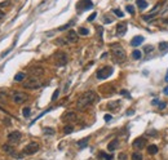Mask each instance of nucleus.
Masks as SVG:
<instances>
[{
	"instance_id": "1",
	"label": "nucleus",
	"mask_w": 168,
	"mask_h": 160,
	"mask_svg": "<svg viewBox=\"0 0 168 160\" xmlns=\"http://www.w3.org/2000/svg\"><path fill=\"white\" fill-rule=\"evenodd\" d=\"M96 98H97V96H96V93L93 90H88V92L83 93L79 97V99H78V102H76V107L79 108V110H85L87 107H89L96 101Z\"/></svg>"
},
{
	"instance_id": "2",
	"label": "nucleus",
	"mask_w": 168,
	"mask_h": 160,
	"mask_svg": "<svg viewBox=\"0 0 168 160\" xmlns=\"http://www.w3.org/2000/svg\"><path fill=\"white\" fill-rule=\"evenodd\" d=\"M110 49H111L114 59H115L118 63H120L125 59V52H124V49H123V47L120 44H118V43L111 44L110 45Z\"/></svg>"
},
{
	"instance_id": "3",
	"label": "nucleus",
	"mask_w": 168,
	"mask_h": 160,
	"mask_svg": "<svg viewBox=\"0 0 168 160\" xmlns=\"http://www.w3.org/2000/svg\"><path fill=\"white\" fill-rule=\"evenodd\" d=\"M40 149V146H39L38 142H30L27 146L25 147V149L22 150V152L20 154L18 158H23V156H27V155H32V154L38 152V150Z\"/></svg>"
},
{
	"instance_id": "4",
	"label": "nucleus",
	"mask_w": 168,
	"mask_h": 160,
	"mask_svg": "<svg viewBox=\"0 0 168 160\" xmlns=\"http://www.w3.org/2000/svg\"><path fill=\"white\" fill-rule=\"evenodd\" d=\"M113 71L114 70H113L111 66H104V67H101L100 70L97 71L96 76H97V79H100V80H105L113 74Z\"/></svg>"
},
{
	"instance_id": "5",
	"label": "nucleus",
	"mask_w": 168,
	"mask_h": 160,
	"mask_svg": "<svg viewBox=\"0 0 168 160\" xmlns=\"http://www.w3.org/2000/svg\"><path fill=\"white\" fill-rule=\"evenodd\" d=\"M41 87V83L39 81L38 78H35V76H31L30 79H27L23 83V88H26V89H38V88H40Z\"/></svg>"
},
{
	"instance_id": "6",
	"label": "nucleus",
	"mask_w": 168,
	"mask_h": 160,
	"mask_svg": "<svg viewBox=\"0 0 168 160\" xmlns=\"http://www.w3.org/2000/svg\"><path fill=\"white\" fill-rule=\"evenodd\" d=\"M69 58H67V54L65 52H57L55 54V63L58 67H62V66H65L66 63H67Z\"/></svg>"
},
{
	"instance_id": "7",
	"label": "nucleus",
	"mask_w": 168,
	"mask_h": 160,
	"mask_svg": "<svg viewBox=\"0 0 168 160\" xmlns=\"http://www.w3.org/2000/svg\"><path fill=\"white\" fill-rule=\"evenodd\" d=\"M93 8V3L91 1V0H79V1L76 3V9L80 12L83 10H88V9Z\"/></svg>"
},
{
	"instance_id": "8",
	"label": "nucleus",
	"mask_w": 168,
	"mask_h": 160,
	"mask_svg": "<svg viewBox=\"0 0 168 160\" xmlns=\"http://www.w3.org/2000/svg\"><path fill=\"white\" fill-rule=\"evenodd\" d=\"M27 98H29V96L25 94V93H22V92H13L12 93V99H13L14 103H23Z\"/></svg>"
},
{
	"instance_id": "9",
	"label": "nucleus",
	"mask_w": 168,
	"mask_h": 160,
	"mask_svg": "<svg viewBox=\"0 0 168 160\" xmlns=\"http://www.w3.org/2000/svg\"><path fill=\"white\" fill-rule=\"evenodd\" d=\"M146 145H148V141H146V138L139 137V138H136V140L133 141L132 146H133L136 150H142V149H145V147H146Z\"/></svg>"
},
{
	"instance_id": "10",
	"label": "nucleus",
	"mask_w": 168,
	"mask_h": 160,
	"mask_svg": "<svg viewBox=\"0 0 168 160\" xmlns=\"http://www.w3.org/2000/svg\"><path fill=\"white\" fill-rule=\"evenodd\" d=\"M21 138H22V134L20 133L18 131H14V132H10L9 134H8V141H9L10 143H13V145H16V143H18L20 141H21Z\"/></svg>"
},
{
	"instance_id": "11",
	"label": "nucleus",
	"mask_w": 168,
	"mask_h": 160,
	"mask_svg": "<svg viewBox=\"0 0 168 160\" xmlns=\"http://www.w3.org/2000/svg\"><path fill=\"white\" fill-rule=\"evenodd\" d=\"M78 119V115L75 112H73V111H69V112H65L64 116H62V120L64 122H75V120Z\"/></svg>"
},
{
	"instance_id": "12",
	"label": "nucleus",
	"mask_w": 168,
	"mask_h": 160,
	"mask_svg": "<svg viewBox=\"0 0 168 160\" xmlns=\"http://www.w3.org/2000/svg\"><path fill=\"white\" fill-rule=\"evenodd\" d=\"M125 32H127V23H125V22L118 23V26H116V35H118V36H124Z\"/></svg>"
},
{
	"instance_id": "13",
	"label": "nucleus",
	"mask_w": 168,
	"mask_h": 160,
	"mask_svg": "<svg viewBox=\"0 0 168 160\" xmlns=\"http://www.w3.org/2000/svg\"><path fill=\"white\" fill-rule=\"evenodd\" d=\"M30 74H31L32 76H35V78L41 76V75L44 74V68L40 67V66H35V67H31V68H30Z\"/></svg>"
},
{
	"instance_id": "14",
	"label": "nucleus",
	"mask_w": 168,
	"mask_h": 160,
	"mask_svg": "<svg viewBox=\"0 0 168 160\" xmlns=\"http://www.w3.org/2000/svg\"><path fill=\"white\" fill-rule=\"evenodd\" d=\"M66 40L70 41V43H76V41H78V32L74 31V30H70V31L67 32Z\"/></svg>"
},
{
	"instance_id": "15",
	"label": "nucleus",
	"mask_w": 168,
	"mask_h": 160,
	"mask_svg": "<svg viewBox=\"0 0 168 160\" xmlns=\"http://www.w3.org/2000/svg\"><path fill=\"white\" fill-rule=\"evenodd\" d=\"M118 146H119V140H118V138H115V140H113V141H110V142H109V145H107V150H109L110 152L115 151V150L118 149Z\"/></svg>"
},
{
	"instance_id": "16",
	"label": "nucleus",
	"mask_w": 168,
	"mask_h": 160,
	"mask_svg": "<svg viewBox=\"0 0 168 160\" xmlns=\"http://www.w3.org/2000/svg\"><path fill=\"white\" fill-rule=\"evenodd\" d=\"M142 41H144V36L137 35V36H134V38L131 40V45H132V47H139Z\"/></svg>"
},
{
	"instance_id": "17",
	"label": "nucleus",
	"mask_w": 168,
	"mask_h": 160,
	"mask_svg": "<svg viewBox=\"0 0 168 160\" xmlns=\"http://www.w3.org/2000/svg\"><path fill=\"white\" fill-rule=\"evenodd\" d=\"M3 151L9 154V155H16V151H14V149L12 147V145H3Z\"/></svg>"
},
{
	"instance_id": "18",
	"label": "nucleus",
	"mask_w": 168,
	"mask_h": 160,
	"mask_svg": "<svg viewBox=\"0 0 168 160\" xmlns=\"http://www.w3.org/2000/svg\"><path fill=\"white\" fill-rule=\"evenodd\" d=\"M88 141H89V137H85V138H83V140H79V141H78L76 145L80 147V149H84V147L88 145Z\"/></svg>"
},
{
	"instance_id": "19",
	"label": "nucleus",
	"mask_w": 168,
	"mask_h": 160,
	"mask_svg": "<svg viewBox=\"0 0 168 160\" xmlns=\"http://www.w3.org/2000/svg\"><path fill=\"white\" fill-rule=\"evenodd\" d=\"M136 4H137V7H139L140 9H146L148 8V1L146 0H136Z\"/></svg>"
},
{
	"instance_id": "20",
	"label": "nucleus",
	"mask_w": 168,
	"mask_h": 160,
	"mask_svg": "<svg viewBox=\"0 0 168 160\" xmlns=\"http://www.w3.org/2000/svg\"><path fill=\"white\" fill-rule=\"evenodd\" d=\"M148 151H149V154H151V155H155V154H158L159 149H158L157 145H150L148 147Z\"/></svg>"
},
{
	"instance_id": "21",
	"label": "nucleus",
	"mask_w": 168,
	"mask_h": 160,
	"mask_svg": "<svg viewBox=\"0 0 168 160\" xmlns=\"http://www.w3.org/2000/svg\"><path fill=\"white\" fill-rule=\"evenodd\" d=\"M100 158L101 159H104V160H113L114 159V156L113 155H110V154H106V152H104V151H100Z\"/></svg>"
},
{
	"instance_id": "22",
	"label": "nucleus",
	"mask_w": 168,
	"mask_h": 160,
	"mask_svg": "<svg viewBox=\"0 0 168 160\" xmlns=\"http://www.w3.org/2000/svg\"><path fill=\"white\" fill-rule=\"evenodd\" d=\"M141 57H142V52L139 49H134L133 52H132V58L133 59H140Z\"/></svg>"
},
{
	"instance_id": "23",
	"label": "nucleus",
	"mask_w": 168,
	"mask_h": 160,
	"mask_svg": "<svg viewBox=\"0 0 168 160\" xmlns=\"http://www.w3.org/2000/svg\"><path fill=\"white\" fill-rule=\"evenodd\" d=\"M119 105H120V102H119V101L110 102V103L107 105V108H109V110H115V108H118V107H119Z\"/></svg>"
},
{
	"instance_id": "24",
	"label": "nucleus",
	"mask_w": 168,
	"mask_h": 160,
	"mask_svg": "<svg viewBox=\"0 0 168 160\" xmlns=\"http://www.w3.org/2000/svg\"><path fill=\"white\" fill-rule=\"evenodd\" d=\"M159 49H160V52H167L168 50V41H162V43L159 44Z\"/></svg>"
},
{
	"instance_id": "25",
	"label": "nucleus",
	"mask_w": 168,
	"mask_h": 160,
	"mask_svg": "<svg viewBox=\"0 0 168 160\" xmlns=\"http://www.w3.org/2000/svg\"><path fill=\"white\" fill-rule=\"evenodd\" d=\"M78 32H79V35H82V36H87V35H89V30H88V29H85V27H79Z\"/></svg>"
},
{
	"instance_id": "26",
	"label": "nucleus",
	"mask_w": 168,
	"mask_h": 160,
	"mask_svg": "<svg viewBox=\"0 0 168 160\" xmlns=\"http://www.w3.org/2000/svg\"><path fill=\"white\" fill-rule=\"evenodd\" d=\"M25 78H26L25 72H20V74H17L16 76H14V80H16V81H23V80H25Z\"/></svg>"
},
{
	"instance_id": "27",
	"label": "nucleus",
	"mask_w": 168,
	"mask_h": 160,
	"mask_svg": "<svg viewBox=\"0 0 168 160\" xmlns=\"http://www.w3.org/2000/svg\"><path fill=\"white\" fill-rule=\"evenodd\" d=\"M131 158H132V160H142L144 156H142V154H141V152H133Z\"/></svg>"
},
{
	"instance_id": "28",
	"label": "nucleus",
	"mask_w": 168,
	"mask_h": 160,
	"mask_svg": "<svg viewBox=\"0 0 168 160\" xmlns=\"http://www.w3.org/2000/svg\"><path fill=\"white\" fill-rule=\"evenodd\" d=\"M73 132H74V126L73 125H66L64 128V133L65 134H70V133H73Z\"/></svg>"
},
{
	"instance_id": "29",
	"label": "nucleus",
	"mask_w": 168,
	"mask_h": 160,
	"mask_svg": "<svg viewBox=\"0 0 168 160\" xmlns=\"http://www.w3.org/2000/svg\"><path fill=\"white\" fill-rule=\"evenodd\" d=\"M43 132L46 134H48V136H53V134H55V129H53V128H44Z\"/></svg>"
},
{
	"instance_id": "30",
	"label": "nucleus",
	"mask_w": 168,
	"mask_h": 160,
	"mask_svg": "<svg viewBox=\"0 0 168 160\" xmlns=\"http://www.w3.org/2000/svg\"><path fill=\"white\" fill-rule=\"evenodd\" d=\"M74 25V22L71 21V22H69V23H66V25H64V26H61V27H58V31H64V30H66V29H69L70 26H73Z\"/></svg>"
},
{
	"instance_id": "31",
	"label": "nucleus",
	"mask_w": 168,
	"mask_h": 160,
	"mask_svg": "<svg viewBox=\"0 0 168 160\" xmlns=\"http://www.w3.org/2000/svg\"><path fill=\"white\" fill-rule=\"evenodd\" d=\"M8 94L5 92H3V90H0V102H4L5 99H7Z\"/></svg>"
},
{
	"instance_id": "32",
	"label": "nucleus",
	"mask_w": 168,
	"mask_h": 160,
	"mask_svg": "<svg viewBox=\"0 0 168 160\" xmlns=\"http://www.w3.org/2000/svg\"><path fill=\"white\" fill-rule=\"evenodd\" d=\"M114 14H115V16H118L119 18H122L123 16H124V13H123V12L120 10V9H114Z\"/></svg>"
},
{
	"instance_id": "33",
	"label": "nucleus",
	"mask_w": 168,
	"mask_h": 160,
	"mask_svg": "<svg viewBox=\"0 0 168 160\" xmlns=\"http://www.w3.org/2000/svg\"><path fill=\"white\" fill-rule=\"evenodd\" d=\"M125 9H127V12L130 14H134V7H133V5H127Z\"/></svg>"
},
{
	"instance_id": "34",
	"label": "nucleus",
	"mask_w": 168,
	"mask_h": 160,
	"mask_svg": "<svg viewBox=\"0 0 168 160\" xmlns=\"http://www.w3.org/2000/svg\"><path fill=\"white\" fill-rule=\"evenodd\" d=\"M22 114H23V116H25V117H29L30 116V107H25V108H23Z\"/></svg>"
},
{
	"instance_id": "35",
	"label": "nucleus",
	"mask_w": 168,
	"mask_h": 160,
	"mask_svg": "<svg viewBox=\"0 0 168 160\" xmlns=\"http://www.w3.org/2000/svg\"><path fill=\"white\" fill-rule=\"evenodd\" d=\"M144 52H145V53H150V52H153V47H151V45H146V47L144 48Z\"/></svg>"
},
{
	"instance_id": "36",
	"label": "nucleus",
	"mask_w": 168,
	"mask_h": 160,
	"mask_svg": "<svg viewBox=\"0 0 168 160\" xmlns=\"http://www.w3.org/2000/svg\"><path fill=\"white\" fill-rule=\"evenodd\" d=\"M58 94H60V90H58V89H56V90H55V93H53V96H52V101H56L57 97H58Z\"/></svg>"
},
{
	"instance_id": "37",
	"label": "nucleus",
	"mask_w": 168,
	"mask_h": 160,
	"mask_svg": "<svg viewBox=\"0 0 168 160\" xmlns=\"http://www.w3.org/2000/svg\"><path fill=\"white\" fill-rule=\"evenodd\" d=\"M118 160H127V154H124V152L119 154V156H118Z\"/></svg>"
},
{
	"instance_id": "38",
	"label": "nucleus",
	"mask_w": 168,
	"mask_h": 160,
	"mask_svg": "<svg viewBox=\"0 0 168 160\" xmlns=\"http://www.w3.org/2000/svg\"><path fill=\"white\" fill-rule=\"evenodd\" d=\"M96 17H97V13H96V12H94V13H92V14H91V16H89V17H88V22H92V21H93V20H94V18H96Z\"/></svg>"
},
{
	"instance_id": "39",
	"label": "nucleus",
	"mask_w": 168,
	"mask_h": 160,
	"mask_svg": "<svg viewBox=\"0 0 168 160\" xmlns=\"http://www.w3.org/2000/svg\"><path fill=\"white\" fill-rule=\"evenodd\" d=\"M8 5H10V1H9V0H7V1H3V3H0V8H1V7H8Z\"/></svg>"
},
{
	"instance_id": "40",
	"label": "nucleus",
	"mask_w": 168,
	"mask_h": 160,
	"mask_svg": "<svg viewBox=\"0 0 168 160\" xmlns=\"http://www.w3.org/2000/svg\"><path fill=\"white\" fill-rule=\"evenodd\" d=\"M120 94H122V96H124V97H128V98L131 97V96L128 94V92H127V90H120Z\"/></svg>"
},
{
	"instance_id": "41",
	"label": "nucleus",
	"mask_w": 168,
	"mask_h": 160,
	"mask_svg": "<svg viewBox=\"0 0 168 160\" xmlns=\"http://www.w3.org/2000/svg\"><path fill=\"white\" fill-rule=\"evenodd\" d=\"M57 44H60V45H65L66 43H65L64 39H58V40H57Z\"/></svg>"
},
{
	"instance_id": "42",
	"label": "nucleus",
	"mask_w": 168,
	"mask_h": 160,
	"mask_svg": "<svg viewBox=\"0 0 168 160\" xmlns=\"http://www.w3.org/2000/svg\"><path fill=\"white\" fill-rule=\"evenodd\" d=\"M105 23H111L113 22V20L111 18H109V17H105V21H104Z\"/></svg>"
},
{
	"instance_id": "43",
	"label": "nucleus",
	"mask_w": 168,
	"mask_h": 160,
	"mask_svg": "<svg viewBox=\"0 0 168 160\" xmlns=\"http://www.w3.org/2000/svg\"><path fill=\"white\" fill-rule=\"evenodd\" d=\"M166 107V102H159V108H164Z\"/></svg>"
},
{
	"instance_id": "44",
	"label": "nucleus",
	"mask_w": 168,
	"mask_h": 160,
	"mask_svg": "<svg viewBox=\"0 0 168 160\" xmlns=\"http://www.w3.org/2000/svg\"><path fill=\"white\" fill-rule=\"evenodd\" d=\"M111 120V115H105V122H110Z\"/></svg>"
},
{
	"instance_id": "45",
	"label": "nucleus",
	"mask_w": 168,
	"mask_h": 160,
	"mask_svg": "<svg viewBox=\"0 0 168 160\" xmlns=\"http://www.w3.org/2000/svg\"><path fill=\"white\" fill-rule=\"evenodd\" d=\"M163 93H164L166 96H168V87H166V88L163 89Z\"/></svg>"
},
{
	"instance_id": "46",
	"label": "nucleus",
	"mask_w": 168,
	"mask_h": 160,
	"mask_svg": "<svg viewBox=\"0 0 168 160\" xmlns=\"http://www.w3.org/2000/svg\"><path fill=\"white\" fill-rule=\"evenodd\" d=\"M132 114H133V110H128L127 111V115H132Z\"/></svg>"
},
{
	"instance_id": "47",
	"label": "nucleus",
	"mask_w": 168,
	"mask_h": 160,
	"mask_svg": "<svg viewBox=\"0 0 168 160\" xmlns=\"http://www.w3.org/2000/svg\"><path fill=\"white\" fill-rule=\"evenodd\" d=\"M151 103H153V105H158V103H159V102H158V99H154V101H153V102H151Z\"/></svg>"
},
{
	"instance_id": "48",
	"label": "nucleus",
	"mask_w": 168,
	"mask_h": 160,
	"mask_svg": "<svg viewBox=\"0 0 168 160\" xmlns=\"http://www.w3.org/2000/svg\"><path fill=\"white\" fill-rule=\"evenodd\" d=\"M4 17V13H3V12H0V18H3Z\"/></svg>"
},
{
	"instance_id": "49",
	"label": "nucleus",
	"mask_w": 168,
	"mask_h": 160,
	"mask_svg": "<svg viewBox=\"0 0 168 160\" xmlns=\"http://www.w3.org/2000/svg\"><path fill=\"white\" fill-rule=\"evenodd\" d=\"M166 81H168V70H167V74H166Z\"/></svg>"
},
{
	"instance_id": "50",
	"label": "nucleus",
	"mask_w": 168,
	"mask_h": 160,
	"mask_svg": "<svg viewBox=\"0 0 168 160\" xmlns=\"http://www.w3.org/2000/svg\"><path fill=\"white\" fill-rule=\"evenodd\" d=\"M0 110H1V111H4V108H1V107H0ZM4 112H5V114H8L7 111H4Z\"/></svg>"
}]
</instances>
